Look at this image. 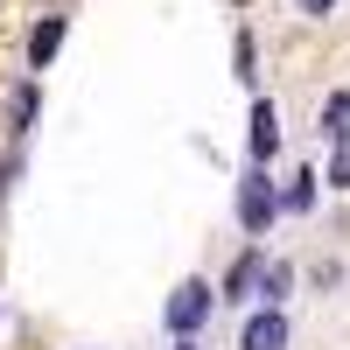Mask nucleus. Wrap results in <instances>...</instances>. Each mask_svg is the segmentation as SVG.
I'll return each mask as SVG.
<instances>
[{
	"mask_svg": "<svg viewBox=\"0 0 350 350\" xmlns=\"http://www.w3.org/2000/svg\"><path fill=\"white\" fill-rule=\"evenodd\" d=\"M211 308H217V295H211V280H183L168 295V308H161V323L175 329V336H196L203 323H211Z\"/></svg>",
	"mask_w": 350,
	"mask_h": 350,
	"instance_id": "nucleus-1",
	"label": "nucleus"
},
{
	"mask_svg": "<svg viewBox=\"0 0 350 350\" xmlns=\"http://www.w3.org/2000/svg\"><path fill=\"white\" fill-rule=\"evenodd\" d=\"M273 211H280V196H273V183H267V168H252L245 183H239V224L252 231V239H267Z\"/></svg>",
	"mask_w": 350,
	"mask_h": 350,
	"instance_id": "nucleus-2",
	"label": "nucleus"
},
{
	"mask_svg": "<svg viewBox=\"0 0 350 350\" xmlns=\"http://www.w3.org/2000/svg\"><path fill=\"white\" fill-rule=\"evenodd\" d=\"M239 350H287V315L267 301L259 315H245V329H239Z\"/></svg>",
	"mask_w": 350,
	"mask_h": 350,
	"instance_id": "nucleus-3",
	"label": "nucleus"
},
{
	"mask_svg": "<svg viewBox=\"0 0 350 350\" xmlns=\"http://www.w3.org/2000/svg\"><path fill=\"white\" fill-rule=\"evenodd\" d=\"M280 154V112L273 98H252V161H273Z\"/></svg>",
	"mask_w": 350,
	"mask_h": 350,
	"instance_id": "nucleus-4",
	"label": "nucleus"
},
{
	"mask_svg": "<svg viewBox=\"0 0 350 350\" xmlns=\"http://www.w3.org/2000/svg\"><path fill=\"white\" fill-rule=\"evenodd\" d=\"M56 49H64V14H49V21H36V28H28V64H36V70L49 64Z\"/></svg>",
	"mask_w": 350,
	"mask_h": 350,
	"instance_id": "nucleus-5",
	"label": "nucleus"
},
{
	"mask_svg": "<svg viewBox=\"0 0 350 350\" xmlns=\"http://www.w3.org/2000/svg\"><path fill=\"white\" fill-rule=\"evenodd\" d=\"M259 267H267V252H239V267H231V280H224V301H252V280H259Z\"/></svg>",
	"mask_w": 350,
	"mask_h": 350,
	"instance_id": "nucleus-6",
	"label": "nucleus"
},
{
	"mask_svg": "<svg viewBox=\"0 0 350 350\" xmlns=\"http://www.w3.org/2000/svg\"><path fill=\"white\" fill-rule=\"evenodd\" d=\"M36 84H14V92H8V133H28V126H36Z\"/></svg>",
	"mask_w": 350,
	"mask_h": 350,
	"instance_id": "nucleus-7",
	"label": "nucleus"
},
{
	"mask_svg": "<svg viewBox=\"0 0 350 350\" xmlns=\"http://www.w3.org/2000/svg\"><path fill=\"white\" fill-rule=\"evenodd\" d=\"M323 133H329V140H350V92H336V98L323 105Z\"/></svg>",
	"mask_w": 350,
	"mask_h": 350,
	"instance_id": "nucleus-8",
	"label": "nucleus"
},
{
	"mask_svg": "<svg viewBox=\"0 0 350 350\" xmlns=\"http://www.w3.org/2000/svg\"><path fill=\"white\" fill-rule=\"evenodd\" d=\"M287 211H308V203H315V175H295V183H287Z\"/></svg>",
	"mask_w": 350,
	"mask_h": 350,
	"instance_id": "nucleus-9",
	"label": "nucleus"
},
{
	"mask_svg": "<svg viewBox=\"0 0 350 350\" xmlns=\"http://www.w3.org/2000/svg\"><path fill=\"white\" fill-rule=\"evenodd\" d=\"M329 183L350 189V140H336V161H329Z\"/></svg>",
	"mask_w": 350,
	"mask_h": 350,
	"instance_id": "nucleus-10",
	"label": "nucleus"
},
{
	"mask_svg": "<svg viewBox=\"0 0 350 350\" xmlns=\"http://www.w3.org/2000/svg\"><path fill=\"white\" fill-rule=\"evenodd\" d=\"M336 0H295V14H329Z\"/></svg>",
	"mask_w": 350,
	"mask_h": 350,
	"instance_id": "nucleus-11",
	"label": "nucleus"
},
{
	"mask_svg": "<svg viewBox=\"0 0 350 350\" xmlns=\"http://www.w3.org/2000/svg\"><path fill=\"white\" fill-rule=\"evenodd\" d=\"M175 350H196V336H183V343H175Z\"/></svg>",
	"mask_w": 350,
	"mask_h": 350,
	"instance_id": "nucleus-12",
	"label": "nucleus"
}]
</instances>
